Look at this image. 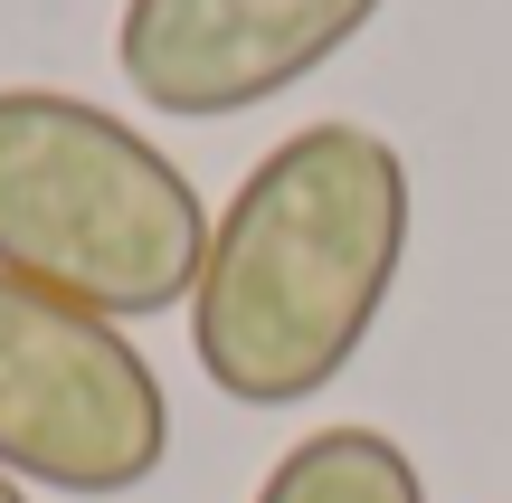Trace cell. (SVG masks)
Returning <instances> with one entry per match:
<instances>
[{
	"label": "cell",
	"instance_id": "obj_1",
	"mask_svg": "<svg viewBox=\"0 0 512 503\" xmlns=\"http://www.w3.org/2000/svg\"><path fill=\"white\" fill-rule=\"evenodd\" d=\"M408 152L370 124H304L209 219L190 352L238 409H304L361 361L408 266Z\"/></svg>",
	"mask_w": 512,
	"mask_h": 503
},
{
	"label": "cell",
	"instance_id": "obj_2",
	"mask_svg": "<svg viewBox=\"0 0 512 503\" xmlns=\"http://www.w3.org/2000/svg\"><path fill=\"white\" fill-rule=\"evenodd\" d=\"M209 200L143 124L67 86H0V276L105 323L190 304Z\"/></svg>",
	"mask_w": 512,
	"mask_h": 503
},
{
	"label": "cell",
	"instance_id": "obj_3",
	"mask_svg": "<svg viewBox=\"0 0 512 503\" xmlns=\"http://www.w3.org/2000/svg\"><path fill=\"white\" fill-rule=\"evenodd\" d=\"M171 456L162 371L124 323L0 276V475L105 503L152 485Z\"/></svg>",
	"mask_w": 512,
	"mask_h": 503
},
{
	"label": "cell",
	"instance_id": "obj_4",
	"mask_svg": "<svg viewBox=\"0 0 512 503\" xmlns=\"http://www.w3.org/2000/svg\"><path fill=\"white\" fill-rule=\"evenodd\" d=\"M370 19L380 0H124L114 67L152 114L219 124L332 67Z\"/></svg>",
	"mask_w": 512,
	"mask_h": 503
},
{
	"label": "cell",
	"instance_id": "obj_5",
	"mask_svg": "<svg viewBox=\"0 0 512 503\" xmlns=\"http://www.w3.org/2000/svg\"><path fill=\"white\" fill-rule=\"evenodd\" d=\"M256 503H427V475L389 428H313L266 466Z\"/></svg>",
	"mask_w": 512,
	"mask_h": 503
},
{
	"label": "cell",
	"instance_id": "obj_6",
	"mask_svg": "<svg viewBox=\"0 0 512 503\" xmlns=\"http://www.w3.org/2000/svg\"><path fill=\"white\" fill-rule=\"evenodd\" d=\"M0 503H29V485H10V475H0Z\"/></svg>",
	"mask_w": 512,
	"mask_h": 503
}]
</instances>
